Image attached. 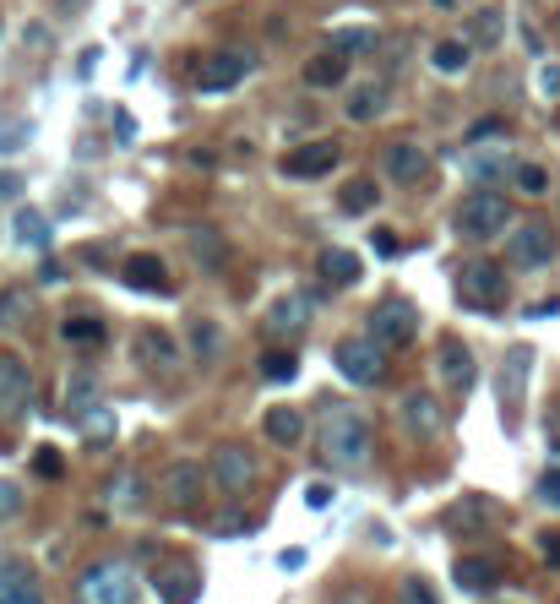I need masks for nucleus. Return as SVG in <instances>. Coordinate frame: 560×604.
<instances>
[{
	"mask_svg": "<svg viewBox=\"0 0 560 604\" xmlns=\"http://www.w3.org/2000/svg\"><path fill=\"white\" fill-rule=\"evenodd\" d=\"M338 202H343V213H354V218H359V213H370V207L381 202V191H376V180H365V174H359V180H349V185H343V196H338Z\"/></svg>",
	"mask_w": 560,
	"mask_h": 604,
	"instance_id": "72a5a7b5",
	"label": "nucleus"
},
{
	"mask_svg": "<svg viewBox=\"0 0 560 604\" xmlns=\"http://www.w3.org/2000/svg\"><path fill=\"white\" fill-rule=\"evenodd\" d=\"M185 245H191V262H196L201 272H223V267H229V245H223L218 229H191Z\"/></svg>",
	"mask_w": 560,
	"mask_h": 604,
	"instance_id": "4be33fe9",
	"label": "nucleus"
},
{
	"mask_svg": "<svg viewBox=\"0 0 560 604\" xmlns=\"http://www.w3.org/2000/svg\"><path fill=\"white\" fill-rule=\"evenodd\" d=\"M321 278H327V283H343V289L359 283V256L343 251V245H327V251H321Z\"/></svg>",
	"mask_w": 560,
	"mask_h": 604,
	"instance_id": "7c9ffc66",
	"label": "nucleus"
},
{
	"mask_svg": "<svg viewBox=\"0 0 560 604\" xmlns=\"http://www.w3.org/2000/svg\"><path fill=\"white\" fill-rule=\"evenodd\" d=\"M501 38V11H474V44H496Z\"/></svg>",
	"mask_w": 560,
	"mask_h": 604,
	"instance_id": "a19ab883",
	"label": "nucleus"
},
{
	"mask_svg": "<svg viewBox=\"0 0 560 604\" xmlns=\"http://www.w3.org/2000/svg\"><path fill=\"white\" fill-rule=\"evenodd\" d=\"M398 604H441V599H436V589L425 578H403L398 583Z\"/></svg>",
	"mask_w": 560,
	"mask_h": 604,
	"instance_id": "ea45409f",
	"label": "nucleus"
},
{
	"mask_svg": "<svg viewBox=\"0 0 560 604\" xmlns=\"http://www.w3.org/2000/svg\"><path fill=\"white\" fill-rule=\"evenodd\" d=\"M191 349H196V354H218V327H212V322H196V327H191Z\"/></svg>",
	"mask_w": 560,
	"mask_h": 604,
	"instance_id": "79ce46f5",
	"label": "nucleus"
},
{
	"mask_svg": "<svg viewBox=\"0 0 560 604\" xmlns=\"http://www.w3.org/2000/svg\"><path fill=\"white\" fill-rule=\"evenodd\" d=\"M338 158H343V147H338L332 136H316V142H305V147H294V153L283 158V174H294V180H321V174L338 169Z\"/></svg>",
	"mask_w": 560,
	"mask_h": 604,
	"instance_id": "9d476101",
	"label": "nucleus"
},
{
	"mask_svg": "<svg viewBox=\"0 0 560 604\" xmlns=\"http://www.w3.org/2000/svg\"><path fill=\"white\" fill-rule=\"evenodd\" d=\"M82 599L87 604H136V578H131V567L98 561V567L82 578Z\"/></svg>",
	"mask_w": 560,
	"mask_h": 604,
	"instance_id": "6e6552de",
	"label": "nucleus"
},
{
	"mask_svg": "<svg viewBox=\"0 0 560 604\" xmlns=\"http://www.w3.org/2000/svg\"><path fill=\"white\" fill-rule=\"evenodd\" d=\"M452 229H457L463 240H496V234H506V229H512V202H506L501 191L479 185L474 196H463V207H457Z\"/></svg>",
	"mask_w": 560,
	"mask_h": 604,
	"instance_id": "f03ea898",
	"label": "nucleus"
},
{
	"mask_svg": "<svg viewBox=\"0 0 560 604\" xmlns=\"http://www.w3.org/2000/svg\"><path fill=\"white\" fill-rule=\"evenodd\" d=\"M316 441H321V458L338 474H365V463H370V420L354 403H327Z\"/></svg>",
	"mask_w": 560,
	"mask_h": 604,
	"instance_id": "f257e3e1",
	"label": "nucleus"
},
{
	"mask_svg": "<svg viewBox=\"0 0 560 604\" xmlns=\"http://www.w3.org/2000/svg\"><path fill=\"white\" fill-rule=\"evenodd\" d=\"M261 431H267V441H278V447H300L305 441V414L300 409H267V420H261Z\"/></svg>",
	"mask_w": 560,
	"mask_h": 604,
	"instance_id": "5701e85b",
	"label": "nucleus"
},
{
	"mask_svg": "<svg viewBox=\"0 0 560 604\" xmlns=\"http://www.w3.org/2000/svg\"><path fill=\"white\" fill-rule=\"evenodd\" d=\"M60 338L93 349V343H103V322H98V316H65V322H60Z\"/></svg>",
	"mask_w": 560,
	"mask_h": 604,
	"instance_id": "f704fd0d",
	"label": "nucleus"
},
{
	"mask_svg": "<svg viewBox=\"0 0 560 604\" xmlns=\"http://www.w3.org/2000/svg\"><path fill=\"white\" fill-rule=\"evenodd\" d=\"M294 371H300V360H294V354H283V349L261 354V376H267V381H294Z\"/></svg>",
	"mask_w": 560,
	"mask_h": 604,
	"instance_id": "e433bc0d",
	"label": "nucleus"
},
{
	"mask_svg": "<svg viewBox=\"0 0 560 604\" xmlns=\"http://www.w3.org/2000/svg\"><path fill=\"white\" fill-rule=\"evenodd\" d=\"M332 360H338L343 381H354V387H376V381L387 376V349H381L376 338H343Z\"/></svg>",
	"mask_w": 560,
	"mask_h": 604,
	"instance_id": "39448f33",
	"label": "nucleus"
},
{
	"mask_svg": "<svg viewBox=\"0 0 560 604\" xmlns=\"http://www.w3.org/2000/svg\"><path fill=\"white\" fill-rule=\"evenodd\" d=\"M120 278H125L131 289H142V294H169V289H174L163 256H152V251H131V256L120 262Z\"/></svg>",
	"mask_w": 560,
	"mask_h": 604,
	"instance_id": "4468645a",
	"label": "nucleus"
},
{
	"mask_svg": "<svg viewBox=\"0 0 560 604\" xmlns=\"http://www.w3.org/2000/svg\"><path fill=\"white\" fill-rule=\"evenodd\" d=\"M539 556H545V561H560V534H539Z\"/></svg>",
	"mask_w": 560,
	"mask_h": 604,
	"instance_id": "09e8293b",
	"label": "nucleus"
},
{
	"mask_svg": "<svg viewBox=\"0 0 560 604\" xmlns=\"http://www.w3.org/2000/svg\"><path fill=\"white\" fill-rule=\"evenodd\" d=\"M0 604H44V594L27 583V589H11V594H0Z\"/></svg>",
	"mask_w": 560,
	"mask_h": 604,
	"instance_id": "de8ad7c7",
	"label": "nucleus"
},
{
	"mask_svg": "<svg viewBox=\"0 0 560 604\" xmlns=\"http://www.w3.org/2000/svg\"><path fill=\"white\" fill-rule=\"evenodd\" d=\"M33 463H38V474H44V480H60V474H65V463L54 458V447H38V458H33Z\"/></svg>",
	"mask_w": 560,
	"mask_h": 604,
	"instance_id": "a18cd8bd",
	"label": "nucleus"
},
{
	"mask_svg": "<svg viewBox=\"0 0 560 604\" xmlns=\"http://www.w3.org/2000/svg\"><path fill=\"white\" fill-rule=\"evenodd\" d=\"M343 604H365V599H359V594H349V599H343Z\"/></svg>",
	"mask_w": 560,
	"mask_h": 604,
	"instance_id": "864d4df0",
	"label": "nucleus"
},
{
	"mask_svg": "<svg viewBox=\"0 0 560 604\" xmlns=\"http://www.w3.org/2000/svg\"><path fill=\"white\" fill-rule=\"evenodd\" d=\"M506 262H512V267H545V262H555V234H550V223H517V229L506 234Z\"/></svg>",
	"mask_w": 560,
	"mask_h": 604,
	"instance_id": "1a4fd4ad",
	"label": "nucleus"
},
{
	"mask_svg": "<svg viewBox=\"0 0 560 604\" xmlns=\"http://www.w3.org/2000/svg\"><path fill=\"white\" fill-rule=\"evenodd\" d=\"M436 5H457V0H436Z\"/></svg>",
	"mask_w": 560,
	"mask_h": 604,
	"instance_id": "5fc2aeb1",
	"label": "nucleus"
},
{
	"mask_svg": "<svg viewBox=\"0 0 560 604\" xmlns=\"http://www.w3.org/2000/svg\"><path fill=\"white\" fill-rule=\"evenodd\" d=\"M27 409H33V371L16 354H0V414L22 420Z\"/></svg>",
	"mask_w": 560,
	"mask_h": 604,
	"instance_id": "f8f14e48",
	"label": "nucleus"
},
{
	"mask_svg": "<svg viewBox=\"0 0 560 604\" xmlns=\"http://www.w3.org/2000/svg\"><path fill=\"white\" fill-rule=\"evenodd\" d=\"M16 512H22V490L11 480H0V523H11Z\"/></svg>",
	"mask_w": 560,
	"mask_h": 604,
	"instance_id": "37998d69",
	"label": "nucleus"
},
{
	"mask_svg": "<svg viewBox=\"0 0 560 604\" xmlns=\"http://www.w3.org/2000/svg\"><path fill=\"white\" fill-rule=\"evenodd\" d=\"M512 185H517L523 196H545V191H550V174H545V163H517V169H512Z\"/></svg>",
	"mask_w": 560,
	"mask_h": 604,
	"instance_id": "c9c22d12",
	"label": "nucleus"
},
{
	"mask_svg": "<svg viewBox=\"0 0 560 604\" xmlns=\"http://www.w3.org/2000/svg\"><path fill=\"white\" fill-rule=\"evenodd\" d=\"M327 49H332V54H343V60H354V54H370V49H376V27H332Z\"/></svg>",
	"mask_w": 560,
	"mask_h": 604,
	"instance_id": "2f4dec72",
	"label": "nucleus"
},
{
	"mask_svg": "<svg viewBox=\"0 0 560 604\" xmlns=\"http://www.w3.org/2000/svg\"><path fill=\"white\" fill-rule=\"evenodd\" d=\"M539 501H545V507H555V512H560V469H550V474L539 480Z\"/></svg>",
	"mask_w": 560,
	"mask_h": 604,
	"instance_id": "49530a36",
	"label": "nucleus"
},
{
	"mask_svg": "<svg viewBox=\"0 0 560 604\" xmlns=\"http://www.w3.org/2000/svg\"><path fill=\"white\" fill-rule=\"evenodd\" d=\"M212 480H218V490L245 496V490L256 485V458H251L245 447H234V441H223V447L212 452Z\"/></svg>",
	"mask_w": 560,
	"mask_h": 604,
	"instance_id": "9b49d317",
	"label": "nucleus"
},
{
	"mask_svg": "<svg viewBox=\"0 0 560 604\" xmlns=\"http://www.w3.org/2000/svg\"><path fill=\"white\" fill-rule=\"evenodd\" d=\"M147 485H142V474H114L109 485H103V501L114 507V512H142L147 507V496H142Z\"/></svg>",
	"mask_w": 560,
	"mask_h": 604,
	"instance_id": "c85d7f7f",
	"label": "nucleus"
},
{
	"mask_svg": "<svg viewBox=\"0 0 560 604\" xmlns=\"http://www.w3.org/2000/svg\"><path fill=\"white\" fill-rule=\"evenodd\" d=\"M398 414H403V425H408V436H419V441H436L441 436V403L430 398V392H403V403H398Z\"/></svg>",
	"mask_w": 560,
	"mask_h": 604,
	"instance_id": "2eb2a0df",
	"label": "nucleus"
},
{
	"mask_svg": "<svg viewBox=\"0 0 560 604\" xmlns=\"http://www.w3.org/2000/svg\"><path fill=\"white\" fill-rule=\"evenodd\" d=\"M16 245H33V251H44L49 245V218L38 213V207H16Z\"/></svg>",
	"mask_w": 560,
	"mask_h": 604,
	"instance_id": "473e14b6",
	"label": "nucleus"
},
{
	"mask_svg": "<svg viewBox=\"0 0 560 604\" xmlns=\"http://www.w3.org/2000/svg\"><path fill=\"white\" fill-rule=\"evenodd\" d=\"M447 523H452V529H463V534H479V529H490V523H496V507H490L485 496H463V501L447 512Z\"/></svg>",
	"mask_w": 560,
	"mask_h": 604,
	"instance_id": "c756f323",
	"label": "nucleus"
},
{
	"mask_svg": "<svg viewBox=\"0 0 560 604\" xmlns=\"http://www.w3.org/2000/svg\"><path fill=\"white\" fill-rule=\"evenodd\" d=\"M539 93H545V98H560V60H545V65H539Z\"/></svg>",
	"mask_w": 560,
	"mask_h": 604,
	"instance_id": "c03bdc74",
	"label": "nucleus"
},
{
	"mask_svg": "<svg viewBox=\"0 0 560 604\" xmlns=\"http://www.w3.org/2000/svg\"><path fill=\"white\" fill-rule=\"evenodd\" d=\"M76 425H82V431H87L93 441H103V436H114V409H103V403H98V409H87V414H82Z\"/></svg>",
	"mask_w": 560,
	"mask_h": 604,
	"instance_id": "4c0bfd02",
	"label": "nucleus"
},
{
	"mask_svg": "<svg viewBox=\"0 0 560 604\" xmlns=\"http://www.w3.org/2000/svg\"><path fill=\"white\" fill-rule=\"evenodd\" d=\"M33 142V125L27 120H0V153H22Z\"/></svg>",
	"mask_w": 560,
	"mask_h": 604,
	"instance_id": "58836bf2",
	"label": "nucleus"
},
{
	"mask_svg": "<svg viewBox=\"0 0 560 604\" xmlns=\"http://www.w3.org/2000/svg\"><path fill=\"white\" fill-rule=\"evenodd\" d=\"M376 256H398V240H392V229H376Z\"/></svg>",
	"mask_w": 560,
	"mask_h": 604,
	"instance_id": "8fccbe9b",
	"label": "nucleus"
},
{
	"mask_svg": "<svg viewBox=\"0 0 560 604\" xmlns=\"http://www.w3.org/2000/svg\"><path fill=\"white\" fill-rule=\"evenodd\" d=\"M452 583H457L463 594H490V589L501 583V567H496L490 556H457V567H452Z\"/></svg>",
	"mask_w": 560,
	"mask_h": 604,
	"instance_id": "412c9836",
	"label": "nucleus"
},
{
	"mask_svg": "<svg viewBox=\"0 0 560 604\" xmlns=\"http://www.w3.org/2000/svg\"><path fill=\"white\" fill-rule=\"evenodd\" d=\"M310 322V300L305 294H283V300H272V311H267V327L272 332H300Z\"/></svg>",
	"mask_w": 560,
	"mask_h": 604,
	"instance_id": "cd10ccee",
	"label": "nucleus"
},
{
	"mask_svg": "<svg viewBox=\"0 0 560 604\" xmlns=\"http://www.w3.org/2000/svg\"><path fill=\"white\" fill-rule=\"evenodd\" d=\"M136 360H142L147 371H174V365H180V343H174L169 332H158V327H142V332H136Z\"/></svg>",
	"mask_w": 560,
	"mask_h": 604,
	"instance_id": "aec40b11",
	"label": "nucleus"
},
{
	"mask_svg": "<svg viewBox=\"0 0 560 604\" xmlns=\"http://www.w3.org/2000/svg\"><path fill=\"white\" fill-rule=\"evenodd\" d=\"M33 316H38L33 289H27V283H5V289H0V332H27Z\"/></svg>",
	"mask_w": 560,
	"mask_h": 604,
	"instance_id": "a211bd4d",
	"label": "nucleus"
},
{
	"mask_svg": "<svg viewBox=\"0 0 560 604\" xmlns=\"http://www.w3.org/2000/svg\"><path fill=\"white\" fill-rule=\"evenodd\" d=\"M555 452H560V447H555Z\"/></svg>",
	"mask_w": 560,
	"mask_h": 604,
	"instance_id": "6e6d98bb",
	"label": "nucleus"
},
{
	"mask_svg": "<svg viewBox=\"0 0 560 604\" xmlns=\"http://www.w3.org/2000/svg\"><path fill=\"white\" fill-rule=\"evenodd\" d=\"M436 365H441V381H447V387H457V392H468V387H474V354H468V343H463V338H452V332H447V338L436 343Z\"/></svg>",
	"mask_w": 560,
	"mask_h": 604,
	"instance_id": "f3484780",
	"label": "nucleus"
},
{
	"mask_svg": "<svg viewBox=\"0 0 560 604\" xmlns=\"http://www.w3.org/2000/svg\"><path fill=\"white\" fill-rule=\"evenodd\" d=\"M152 583H158V599H163V604H191V599H196V589H201V578H196L185 561L158 567V572H152Z\"/></svg>",
	"mask_w": 560,
	"mask_h": 604,
	"instance_id": "6ab92c4d",
	"label": "nucleus"
},
{
	"mask_svg": "<svg viewBox=\"0 0 560 604\" xmlns=\"http://www.w3.org/2000/svg\"><path fill=\"white\" fill-rule=\"evenodd\" d=\"M305 501H310V507H316V512H321V507H327V501H332V490H327V485H310V490H305Z\"/></svg>",
	"mask_w": 560,
	"mask_h": 604,
	"instance_id": "3c124183",
	"label": "nucleus"
},
{
	"mask_svg": "<svg viewBox=\"0 0 560 604\" xmlns=\"http://www.w3.org/2000/svg\"><path fill=\"white\" fill-rule=\"evenodd\" d=\"M528 381H534V349L528 343H512L506 360H501V414L506 425H517V409L528 398Z\"/></svg>",
	"mask_w": 560,
	"mask_h": 604,
	"instance_id": "0eeeda50",
	"label": "nucleus"
},
{
	"mask_svg": "<svg viewBox=\"0 0 560 604\" xmlns=\"http://www.w3.org/2000/svg\"><path fill=\"white\" fill-rule=\"evenodd\" d=\"M158 496H163L169 507H180V512L196 507V501H201V463H185V458L169 463V469L158 474Z\"/></svg>",
	"mask_w": 560,
	"mask_h": 604,
	"instance_id": "ddd939ff",
	"label": "nucleus"
},
{
	"mask_svg": "<svg viewBox=\"0 0 560 604\" xmlns=\"http://www.w3.org/2000/svg\"><path fill=\"white\" fill-rule=\"evenodd\" d=\"M256 71V60L245 54V49H218V54H207L201 65H196V93H229V87H240L245 76Z\"/></svg>",
	"mask_w": 560,
	"mask_h": 604,
	"instance_id": "423d86ee",
	"label": "nucleus"
},
{
	"mask_svg": "<svg viewBox=\"0 0 560 604\" xmlns=\"http://www.w3.org/2000/svg\"><path fill=\"white\" fill-rule=\"evenodd\" d=\"M103 403V387H98V376L93 371H76L71 381H65V414L71 420H82L87 409H98Z\"/></svg>",
	"mask_w": 560,
	"mask_h": 604,
	"instance_id": "393cba45",
	"label": "nucleus"
},
{
	"mask_svg": "<svg viewBox=\"0 0 560 604\" xmlns=\"http://www.w3.org/2000/svg\"><path fill=\"white\" fill-rule=\"evenodd\" d=\"M457 300L474 311H501L506 300V272L496 262H463L457 267Z\"/></svg>",
	"mask_w": 560,
	"mask_h": 604,
	"instance_id": "7ed1b4c3",
	"label": "nucleus"
},
{
	"mask_svg": "<svg viewBox=\"0 0 560 604\" xmlns=\"http://www.w3.org/2000/svg\"><path fill=\"white\" fill-rule=\"evenodd\" d=\"M365 322H370L365 338H376L381 349H408V343L419 338V311H414L408 300H381Z\"/></svg>",
	"mask_w": 560,
	"mask_h": 604,
	"instance_id": "20e7f679",
	"label": "nucleus"
},
{
	"mask_svg": "<svg viewBox=\"0 0 560 604\" xmlns=\"http://www.w3.org/2000/svg\"><path fill=\"white\" fill-rule=\"evenodd\" d=\"M343 109H349V120H354V125H370V120L387 109V87H381V82H359V87L349 93V104H343Z\"/></svg>",
	"mask_w": 560,
	"mask_h": 604,
	"instance_id": "bb28decb",
	"label": "nucleus"
},
{
	"mask_svg": "<svg viewBox=\"0 0 560 604\" xmlns=\"http://www.w3.org/2000/svg\"><path fill=\"white\" fill-rule=\"evenodd\" d=\"M430 65H436L441 76H463V71L474 65V44H468V38H441V44L430 49Z\"/></svg>",
	"mask_w": 560,
	"mask_h": 604,
	"instance_id": "a878e982",
	"label": "nucleus"
},
{
	"mask_svg": "<svg viewBox=\"0 0 560 604\" xmlns=\"http://www.w3.org/2000/svg\"><path fill=\"white\" fill-rule=\"evenodd\" d=\"M278 567H283V572H294V567H305V550H283V556H278Z\"/></svg>",
	"mask_w": 560,
	"mask_h": 604,
	"instance_id": "603ef678",
	"label": "nucleus"
},
{
	"mask_svg": "<svg viewBox=\"0 0 560 604\" xmlns=\"http://www.w3.org/2000/svg\"><path fill=\"white\" fill-rule=\"evenodd\" d=\"M305 82H310V87H321V93H327V87H343V82H349V60H343V54H332V49H321V54H310V60H305Z\"/></svg>",
	"mask_w": 560,
	"mask_h": 604,
	"instance_id": "b1692460",
	"label": "nucleus"
},
{
	"mask_svg": "<svg viewBox=\"0 0 560 604\" xmlns=\"http://www.w3.org/2000/svg\"><path fill=\"white\" fill-rule=\"evenodd\" d=\"M381 163H387V174H392L398 185H419V180L430 174V153H425L419 142H392V147L381 153Z\"/></svg>",
	"mask_w": 560,
	"mask_h": 604,
	"instance_id": "dca6fc26",
	"label": "nucleus"
}]
</instances>
